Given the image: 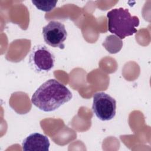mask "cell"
I'll return each mask as SVG.
<instances>
[{"mask_svg":"<svg viewBox=\"0 0 151 151\" xmlns=\"http://www.w3.org/2000/svg\"><path fill=\"white\" fill-rule=\"evenodd\" d=\"M72 97L71 92L65 85L55 79H49L36 90L31 101L41 110L50 112L69 101Z\"/></svg>","mask_w":151,"mask_h":151,"instance_id":"6da1fadb","label":"cell"},{"mask_svg":"<svg viewBox=\"0 0 151 151\" xmlns=\"http://www.w3.org/2000/svg\"><path fill=\"white\" fill-rule=\"evenodd\" d=\"M108 30L121 40L130 36L137 32L136 28L139 25V19L132 16L128 9L114 8L107 14Z\"/></svg>","mask_w":151,"mask_h":151,"instance_id":"7a4b0ae2","label":"cell"},{"mask_svg":"<svg viewBox=\"0 0 151 151\" xmlns=\"http://www.w3.org/2000/svg\"><path fill=\"white\" fill-rule=\"evenodd\" d=\"M92 110L100 120H110L116 115V101L106 93H96L93 95Z\"/></svg>","mask_w":151,"mask_h":151,"instance_id":"3957f363","label":"cell"},{"mask_svg":"<svg viewBox=\"0 0 151 151\" xmlns=\"http://www.w3.org/2000/svg\"><path fill=\"white\" fill-rule=\"evenodd\" d=\"M29 63L32 68L38 73L48 72L54 66L55 57L46 46L37 45L32 49Z\"/></svg>","mask_w":151,"mask_h":151,"instance_id":"277c9868","label":"cell"},{"mask_svg":"<svg viewBox=\"0 0 151 151\" xmlns=\"http://www.w3.org/2000/svg\"><path fill=\"white\" fill-rule=\"evenodd\" d=\"M42 35L44 41L49 45L64 49V41L67 37V32L65 25L58 21H51L42 28Z\"/></svg>","mask_w":151,"mask_h":151,"instance_id":"5b68a950","label":"cell"},{"mask_svg":"<svg viewBox=\"0 0 151 151\" xmlns=\"http://www.w3.org/2000/svg\"><path fill=\"white\" fill-rule=\"evenodd\" d=\"M50 146L48 138L40 133L30 134L22 143V148L24 151H48Z\"/></svg>","mask_w":151,"mask_h":151,"instance_id":"8992f818","label":"cell"},{"mask_svg":"<svg viewBox=\"0 0 151 151\" xmlns=\"http://www.w3.org/2000/svg\"><path fill=\"white\" fill-rule=\"evenodd\" d=\"M32 3L38 8L39 10L49 12L54 9L57 3V1H32Z\"/></svg>","mask_w":151,"mask_h":151,"instance_id":"52a82bcc","label":"cell"}]
</instances>
